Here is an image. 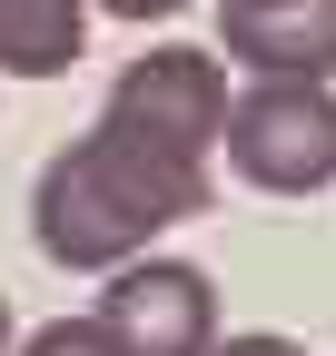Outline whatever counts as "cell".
Returning a JSON list of instances; mask_svg holds the SVG:
<instances>
[{
    "label": "cell",
    "mask_w": 336,
    "mask_h": 356,
    "mask_svg": "<svg viewBox=\"0 0 336 356\" xmlns=\"http://www.w3.org/2000/svg\"><path fill=\"white\" fill-rule=\"evenodd\" d=\"M218 119H228V60L218 50H139L119 70L99 129H79L30 188L40 257L90 267V277L149 257L158 228L208 208Z\"/></svg>",
    "instance_id": "6da1fadb"
},
{
    "label": "cell",
    "mask_w": 336,
    "mask_h": 356,
    "mask_svg": "<svg viewBox=\"0 0 336 356\" xmlns=\"http://www.w3.org/2000/svg\"><path fill=\"white\" fill-rule=\"evenodd\" d=\"M218 149L247 188H277V198L326 188L336 178V89L326 79H247L218 119Z\"/></svg>",
    "instance_id": "7a4b0ae2"
},
{
    "label": "cell",
    "mask_w": 336,
    "mask_h": 356,
    "mask_svg": "<svg viewBox=\"0 0 336 356\" xmlns=\"http://www.w3.org/2000/svg\"><path fill=\"white\" fill-rule=\"evenodd\" d=\"M99 327H109L119 356H208L218 346L208 267H188V257H129V267H109Z\"/></svg>",
    "instance_id": "3957f363"
},
{
    "label": "cell",
    "mask_w": 336,
    "mask_h": 356,
    "mask_svg": "<svg viewBox=\"0 0 336 356\" xmlns=\"http://www.w3.org/2000/svg\"><path fill=\"white\" fill-rule=\"evenodd\" d=\"M218 40L258 79H336V0H218Z\"/></svg>",
    "instance_id": "277c9868"
},
{
    "label": "cell",
    "mask_w": 336,
    "mask_h": 356,
    "mask_svg": "<svg viewBox=\"0 0 336 356\" xmlns=\"http://www.w3.org/2000/svg\"><path fill=\"white\" fill-rule=\"evenodd\" d=\"M90 50V0H0V70L10 79H60Z\"/></svg>",
    "instance_id": "5b68a950"
},
{
    "label": "cell",
    "mask_w": 336,
    "mask_h": 356,
    "mask_svg": "<svg viewBox=\"0 0 336 356\" xmlns=\"http://www.w3.org/2000/svg\"><path fill=\"white\" fill-rule=\"evenodd\" d=\"M20 356H119L109 346V327L99 317H50V327H30V346Z\"/></svg>",
    "instance_id": "8992f818"
},
{
    "label": "cell",
    "mask_w": 336,
    "mask_h": 356,
    "mask_svg": "<svg viewBox=\"0 0 336 356\" xmlns=\"http://www.w3.org/2000/svg\"><path fill=\"white\" fill-rule=\"evenodd\" d=\"M208 356H307V346H287V337H228V346H208Z\"/></svg>",
    "instance_id": "52a82bcc"
},
{
    "label": "cell",
    "mask_w": 336,
    "mask_h": 356,
    "mask_svg": "<svg viewBox=\"0 0 336 356\" xmlns=\"http://www.w3.org/2000/svg\"><path fill=\"white\" fill-rule=\"evenodd\" d=\"M99 10H119V20H178L188 0H99Z\"/></svg>",
    "instance_id": "ba28073f"
},
{
    "label": "cell",
    "mask_w": 336,
    "mask_h": 356,
    "mask_svg": "<svg viewBox=\"0 0 336 356\" xmlns=\"http://www.w3.org/2000/svg\"><path fill=\"white\" fill-rule=\"evenodd\" d=\"M0 346H10V307H0Z\"/></svg>",
    "instance_id": "9c48e42d"
}]
</instances>
